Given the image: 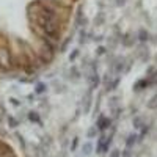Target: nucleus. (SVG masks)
Listing matches in <instances>:
<instances>
[{
  "label": "nucleus",
  "instance_id": "nucleus-7",
  "mask_svg": "<svg viewBox=\"0 0 157 157\" xmlns=\"http://www.w3.org/2000/svg\"><path fill=\"white\" fill-rule=\"evenodd\" d=\"M91 152H93V145H91V143H85V145L82 146V154L86 157V155H90Z\"/></svg>",
  "mask_w": 157,
  "mask_h": 157
},
{
  "label": "nucleus",
  "instance_id": "nucleus-9",
  "mask_svg": "<svg viewBox=\"0 0 157 157\" xmlns=\"http://www.w3.org/2000/svg\"><path fill=\"white\" fill-rule=\"evenodd\" d=\"M148 107H149V109H157V94H154V96L151 98V101L148 102Z\"/></svg>",
  "mask_w": 157,
  "mask_h": 157
},
{
  "label": "nucleus",
  "instance_id": "nucleus-3",
  "mask_svg": "<svg viewBox=\"0 0 157 157\" xmlns=\"http://www.w3.org/2000/svg\"><path fill=\"white\" fill-rule=\"evenodd\" d=\"M110 124H112L110 118H107V116H99V120H98V123H96V127H98V130H107V129L110 127Z\"/></svg>",
  "mask_w": 157,
  "mask_h": 157
},
{
  "label": "nucleus",
  "instance_id": "nucleus-2",
  "mask_svg": "<svg viewBox=\"0 0 157 157\" xmlns=\"http://www.w3.org/2000/svg\"><path fill=\"white\" fill-rule=\"evenodd\" d=\"M110 145H112V137H104V135H102V137L98 140L96 152H98V154H107Z\"/></svg>",
  "mask_w": 157,
  "mask_h": 157
},
{
  "label": "nucleus",
  "instance_id": "nucleus-15",
  "mask_svg": "<svg viewBox=\"0 0 157 157\" xmlns=\"http://www.w3.org/2000/svg\"><path fill=\"white\" fill-rule=\"evenodd\" d=\"M11 101V104H13V105H16V107H19L21 105V102L17 101V99H14V98H13V99H10Z\"/></svg>",
  "mask_w": 157,
  "mask_h": 157
},
{
  "label": "nucleus",
  "instance_id": "nucleus-12",
  "mask_svg": "<svg viewBox=\"0 0 157 157\" xmlns=\"http://www.w3.org/2000/svg\"><path fill=\"white\" fill-rule=\"evenodd\" d=\"M8 123H10V127H17V120H14V118H13V116H10L8 118Z\"/></svg>",
  "mask_w": 157,
  "mask_h": 157
},
{
  "label": "nucleus",
  "instance_id": "nucleus-11",
  "mask_svg": "<svg viewBox=\"0 0 157 157\" xmlns=\"http://www.w3.org/2000/svg\"><path fill=\"white\" fill-rule=\"evenodd\" d=\"M96 134H98V127L94 126V127H91V129L88 130V138H93Z\"/></svg>",
  "mask_w": 157,
  "mask_h": 157
},
{
  "label": "nucleus",
  "instance_id": "nucleus-10",
  "mask_svg": "<svg viewBox=\"0 0 157 157\" xmlns=\"http://www.w3.org/2000/svg\"><path fill=\"white\" fill-rule=\"evenodd\" d=\"M44 91H46V85H44V83H38V85H36V88H35V93L41 94V93H44Z\"/></svg>",
  "mask_w": 157,
  "mask_h": 157
},
{
  "label": "nucleus",
  "instance_id": "nucleus-1",
  "mask_svg": "<svg viewBox=\"0 0 157 157\" xmlns=\"http://www.w3.org/2000/svg\"><path fill=\"white\" fill-rule=\"evenodd\" d=\"M13 68H14V63H13L11 49L5 43H2L0 44V69L3 72H10Z\"/></svg>",
  "mask_w": 157,
  "mask_h": 157
},
{
  "label": "nucleus",
  "instance_id": "nucleus-4",
  "mask_svg": "<svg viewBox=\"0 0 157 157\" xmlns=\"http://www.w3.org/2000/svg\"><path fill=\"white\" fill-rule=\"evenodd\" d=\"M135 143H138V135H137V134H129L127 138H126V148H127V149L134 148Z\"/></svg>",
  "mask_w": 157,
  "mask_h": 157
},
{
  "label": "nucleus",
  "instance_id": "nucleus-5",
  "mask_svg": "<svg viewBox=\"0 0 157 157\" xmlns=\"http://www.w3.org/2000/svg\"><path fill=\"white\" fill-rule=\"evenodd\" d=\"M149 83H151V80H146V78H141V80H138V82L134 85V91H141V90H145Z\"/></svg>",
  "mask_w": 157,
  "mask_h": 157
},
{
  "label": "nucleus",
  "instance_id": "nucleus-13",
  "mask_svg": "<svg viewBox=\"0 0 157 157\" xmlns=\"http://www.w3.org/2000/svg\"><path fill=\"white\" fill-rule=\"evenodd\" d=\"M109 157H121V151L120 149H112L110 154H109Z\"/></svg>",
  "mask_w": 157,
  "mask_h": 157
},
{
  "label": "nucleus",
  "instance_id": "nucleus-16",
  "mask_svg": "<svg viewBox=\"0 0 157 157\" xmlns=\"http://www.w3.org/2000/svg\"><path fill=\"white\" fill-rule=\"evenodd\" d=\"M77 54H78V50H74V54H72V55L69 57V60H74V58L77 57Z\"/></svg>",
  "mask_w": 157,
  "mask_h": 157
},
{
  "label": "nucleus",
  "instance_id": "nucleus-14",
  "mask_svg": "<svg viewBox=\"0 0 157 157\" xmlns=\"http://www.w3.org/2000/svg\"><path fill=\"white\" fill-rule=\"evenodd\" d=\"M77 145H78V137H74L72 138V145H71V151H75L77 149Z\"/></svg>",
  "mask_w": 157,
  "mask_h": 157
},
{
  "label": "nucleus",
  "instance_id": "nucleus-8",
  "mask_svg": "<svg viewBox=\"0 0 157 157\" xmlns=\"http://www.w3.org/2000/svg\"><path fill=\"white\" fill-rule=\"evenodd\" d=\"M29 120L32 123H38V124H41V118H39V115L36 112H30L29 113Z\"/></svg>",
  "mask_w": 157,
  "mask_h": 157
},
{
  "label": "nucleus",
  "instance_id": "nucleus-6",
  "mask_svg": "<svg viewBox=\"0 0 157 157\" xmlns=\"http://www.w3.org/2000/svg\"><path fill=\"white\" fill-rule=\"evenodd\" d=\"M90 85H91V90L98 88V85H99V75L96 72H93V74L90 75Z\"/></svg>",
  "mask_w": 157,
  "mask_h": 157
}]
</instances>
